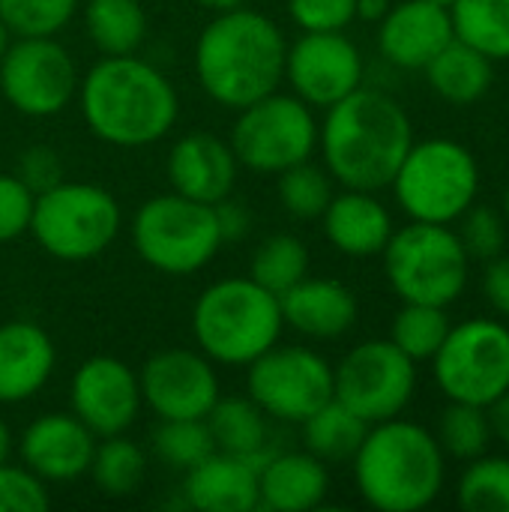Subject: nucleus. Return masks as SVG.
I'll use <instances>...</instances> for the list:
<instances>
[{"label":"nucleus","instance_id":"1","mask_svg":"<svg viewBox=\"0 0 509 512\" xmlns=\"http://www.w3.org/2000/svg\"><path fill=\"white\" fill-rule=\"evenodd\" d=\"M414 144L408 111L384 90L357 87L318 123L324 168L342 189L381 192L393 183Z\"/></svg>","mask_w":509,"mask_h":512},{"label":"nucleus","instance_id":"2","mask_svg":"<svg viewBox=\"0 0 509 512\" xmlns=\"http://www.w3.org/2000/svg\"><path fill=\"white\" fill-rule=\"evenodd\" d=\"M78 102L93 138L129 150L162 141L180 117L168 75L135 54L93 63L78 84Z\"/></svg>","mask_w":509,"mask_h":512},{"label":"nucleus","instance_id":"3","mask_svg":"<svg viewBox=\"0 0 509 512\" xmlns=\"http://www.w3.org/2000/svg\"><path fill=\"white\" fill-rule=\"evenodd\" d=\"M288 39L282 27L255 9L213 15L195 42V75L201 90L222 108L240 111L285 81Z\"/></svg>","mask_w":509,"mask_h":512},{"label":"nucleus","instance_id":"4","mask_svg":"<svg viewBox=\"0 0 509 512\" xmlns=\"http://www.w3.org/2000/svg\"><path fill=\"white\" fill-rule=\"evenodd\" d=\"M351 465L360 498L378 512L426 510L447 483V456L435 432L402 417L369 426Z\"/></svg>","mask_w":509,"mask_h":512},{"label":"nucleus","instance_id":"5","mask_svg":"<svg viewBox=\"0 0 509 512\" xmlns=\"http://www.w3.org/2000/svg\"><path fill=\"white\" fill-rule=\"evenodd\" d=\"M282 330L279 297L252 276L219 279L192 306V336L219 366H249L279 342Z\"/></svg>","mask_w":509,"mask_h":512},{"label":"nucleus","instance_id":"6","mask_svg":"<svg viewBox=\"0 0 509 512\" xmlns=\"http://www.w3.org/2000/svg\"><path fill=\"white\" fill-rule=\"evenodd\" d=\"M381 258L387 282L402 303L450 309L471 282V255L450 225L411 219L393 231Z\"/></svg>","mask_w":509,"mask_h":512},{"label":"nucleus","instance_id":"7","mask_svg":"<svg viewBox=\"0 0 509 512\" xmlns=\"http://www.w3.org/2000/svg\"><path fill=\"white\" fill-rule=\"evenodd\" d=\"M390 189L408 219L453 225L477 204L480 165L477 156L453 138L414 141Z\"/></svg>","mask_w":509,"mask_h":512},{"label":"nucleus","instance_id":"8","mask_svg":"<svg viewBox=\"0 0 509 512\" xmlns=\"http://www.w3.org/2000/svg\"><path fill=\"white\" fill-rule=\"evenodd\" d=\"M123 213L117 198L96 183L60 180L33 201L30 234L57 261L99 258L120 234Z\"/></svg>","mask_w":509,"mask_h":512},{"label":"nucleus","instance_id":"9","mask_svg":"<svg viewBox=\"0 0 509 512\" xmlns=\"http://www.w3.org/2000/svg\"><path fill=\"white\" fill-rule=\"evenodd\" d=\"M138 258L168 276H192L222 249L216 210L177 192L144 201L132 219Z\"/></svg>","mask_w":509,"mask_h":512},{"label":"nucleus","instance_id":"10","mask_svg":"<svg viewBox=\"0 0 509 512\" xmlns=\"http://www.w3.org/2000/svg\"><path fill=\"white\" fill-rule=\"evenodd\" d=\"M228 144L243 168L255 174H282L285 168L312 159L318 150L315 108L294 93L273 90L237 111Z\"/></svg>","mask_w":509,"mask_h":512},{"label":"nucleus","instance_id":"11","mask_svg":"<svg viewBox=\"0 0 509 512\" xmlns=\"http://www.w3.org/2000/svg\"><path fill=\"white\" fill-rule=\"evenodd\" d=\"M432 375L447 402L489 408L509 390V324L471 318L453 324L432 357Z\"/></svg>","mask_w":509,"mask_h":512},{"label":"nucleus","instance_id":"12","mask_svg":"<svg viewBox=\"0 0 509 512\" xmlns=\"http://www.w3.org/2000/svg\"><path fill=\"white\" fill-rule=\"evenodd\" d=\"M417 393V363L390 339L354 345L333 366V396L369 426L402 417Z\"/></svg>","mask_w":509,"mask_h":512},{"label":"nucleus","instance_id":"13","mask_svg":"<svg viewBox=\"0 0 509 512\" xmlns=\"http://www.w3.org/2000/svg\"><path fill=\"white\" fill-rule=\"evenodd\" d=\"M246 369L249 399L279 423L300 426L333 399V366L306 345L276 342Z\"/></svg>","mask_w":509,"mask_h":512},{"label":"nucleus","instance_id":"14","mask_svg":"<svg viewBox=\"0 0 509 512\" xmlns=\"http://www.w3.org/2000/svg\"><path fill=\"white\" fill-rule=\"evenodd\" d=\"M72 54L54 36L12 39L0 60V90L6 102L27 117H54L78 93Z\"/></svg>","mask_w":509,"mask_h":512},{"label":"nucleus","instance_id":"15","mask_svg":"<svg viewBox=\"0 0 509 512\" xmlns=\"http://www.w3.org/2000/svg\"><path fill=\"white\" fill-rule=\"evenodd\" d=\"M366 63L345 30L300 33L288 42L285 81L309 108H330L357 87H363Z\"/></svg>","mask_w":509,"mask_h":512},{"label":"nucleus","instance_id":"16","mask_svg":"<svg viewBox=\"0 0 509 512\" xmlns=\"http://www.w3.org/2000/svg\"><path fill=\"white\" fill-rule=\"evenodd\" d=\"M138 384L141 402L159 420H204L222 396L213 360L189 348L153 354L141 366Z\"/></svg>","mask_w":509,"mask_h":512},{"label":"nucleus","instance_id":"17","mask_svg":"<svg viewBox=\"0 0 509 512\" xmlns=\"http://www.w3.org/2000/svg\"><path fill=\"white\" fill-rule=\"evenodd\" d=\"M72 414L96 435L111 438L132 429L141 411V384L123 360L99 354L84 360L69 384Z\"/></svg>","mask_w":509,"mask_h":512},{"label":"nucleus","instance_id":"18","mask_svg":"<svg viewBox=\"0 0 509 512\" xmlns=\"http://www.w3.org/2000/svg\"><path fill=\"white\" fill-rule=\"evenodd\" d=\"M96 435L69 414H42L18 438L21 465L45 483H69L90 471Z\"/></svg>","mask_w":509,"mask_h":512},{"label":"nucleus","instance_id":"19","mask_svg":"<svg viewBox=\"0 0 509 512\" xmlns=\"http://www.w3.org/2000/svg\"><path fill=\"white\" fill-rule=\"evenodd\" d=\"M450 9L432 0H402L378 21V51L399 69H426V63L453 42Z\"/></svg>","mask_w":509,"mask_h":512},{"label":"nucleus","instance_id":"20","mask_svg":"<svg viewBox=\"0 0 509 512\" xmlns=\"http://www.w3.org/2000/svg\"><path fill=\"white\" fill-rule=\"evenodd\" d=\"M165 168L171 192L213 207L234 192L240 162L231 144L222 141L219 135L189 132L171 147Z\"/></svg>","mask_w":509,"mask_h":512},{"label":"nucleus","instance_id":"21","mask_svg":"<svg viewBox=\"0 0 509 512\" xmlns=\"http://www.w3.org/2000/svg\"><path fill=\"white\" fill-rule=\"evenodd\" d=\"M261 459L213 450L204 462L186 471L183 498L201 512H252L258 510V471Z\"/></svg>","mask_w":509,"mask_h":512},{"label":"nucleus","instance_id":"22","mask_svg":"<svg viewBox=\"0 0 509 512\" xmlns=\"http://www.w3.org/2000/svg\"><path fill=\"white\" fill-rule=\"evenodd\" d=\"M285 327L297 330L306 339H339L354 330L360 306L348 285L336 279L306 276L285 294H279Z\"/></svg>","mask_w":509,"mask_h":512},{"label":"nucleus","instance_id":"23","mask_svg":"<svg viewBox=\"0 0 509 512\" xmlns=\"http://www.w3.org/2000/svg\"><path fill=\"white\" fill-rule=\"evenodd\" d=\"M321 222L330 246L348 258L381 255L396 231L387 204L378 198V192H366V189L336 192L327 210L321 213Z\"/></svg>","mask_w":509,"mask_h":512},{"label":"nucleus","instance_id":"24","mask_svg":"<svg viewBox=\"0 0 509 512\" xmlns=\"http://www.w3.org/2000/svg\"><path fill=\"white\" fill-rule=\"evenodd\" d=\"M54 363V342L39 324H0V405H21L33 399L48 384Z\"/></svg>","mask_w":509,"mask_h":512},{"label":"nucleus","instance_id":"25","mask_svg":"<svg viewBox=\"0 0 509 512\" xmlns=\"http://www.w3.org/2000/svg\"><path fill=\"white\" fill-rule=\"evenodd\" d=\"M330 492L327 465L303 453L267 456L258 471V507L270 512H306L321 507Z\"/></svg>","mask_w":509,"mask_h":512},{"label":"nucleus","instance_id":"26","mask_svg":"<svg viewBox=\"0 0 509 512\" xmlns=\"http://www.w3.org/2000/svg\"><path fill=\"white\" fill-rule=\"evenodd\" d=\"M429 87L450 105H474L495 84V60H489L474 45L453 39L426 63Z\"/></svg>","mask_w":509,"mask_h":512},{"label":"nucleus","instance_id":"27","mask_svg":"<svg viewBox=\"0 0 509 512\" xmlns=\"http://www.w3.org/2000/svg\"><path fill=\"white\" fill-rule=\"evenodd\" d=\"M84 30L105 57L135 54L147 39V12L141 0H87Z\"/></svg>","mask_w":509,"mask_h":512},{"label":"nucleus","instance_id":"28","mask_svg":"<svg viewBox=\"0 0 509 512\" xmlns=\"http://www.w3.org/2000/svg\"><path fill=\"white\" fill-rule=\"evenodd\" d=\"M216 450L234 456H267V414L246 396H219L204 417Z\"/></svg>","mask_w":509,"mask_h":512},{"label":"nucleus","instance_id":"29","mask_svg":"<svg viewBox=\"0 0 509 512\" xmlns=\"http://www.w3.org/2000/svg\"><path fill=\"white\" fill-rule=\"evenodd\" d=\"M300 426H303V447L312 456H318L324 465L351 462L369 432V423L360 420L351 408H345L336 396L327 405H321L312 417H306Z\"/></svg>","mask_w":509,"mask_h":512},{"label":"nucleus","instance_id":"30","mask_svg":"<svg viewBox=\"0 0 509 512\" xmlns=\"http://www.w3.org/2000/svg\"><path fill=\"white\" fill-rule=\"evenodd\" d=\"M456 39L474 45L489 60H509V0H456L450 6Z\"/></svg>","mask_w":509,"mask_h":512},{"label":"nucleus","instance_id":"31","mask_svg":"<svg viewBox=\"0 0 509 512\" xmlns=\"http://www.w3.org/2000/svg\"><path fill=\"white\" fill-rule=\"evenodd\" d=\"M87 474L93 477V483L102 495L129 498L147 480V459L135 441L123 438V435H111V438L96 441L93 462H90Z\"/></svg>","mask_w":509,"mask_h":512},{"label":"nucleus","instance_id":"32","mask_svg":"<svg viewBox=\"0 0 509 512\" xmlns=\"http://www.w3.org/2000/svg\"><path fill=\"white\" fill-rule=\"evenodd\" d=\"M450 327L453 321H450L447 306L402 303V309L393 315V324H390V342L402 354H408L414 363H423L438 354Z\"/></svg>","mask_w":509,"mask_h":512},{"label":"nucleus","instance_id":"33","mask_svg":"<svg viewBox=\"0 0 509 512\" xmlns=\"http://www.w3.org/2000/svg\"><path fill=\"white\" fill-rule=\"evenodd\" d=\"M435 438H438L444 456L456 459V462H471V459L489 453V444L495 441L489 408L468 405V402H450L438 417Z\"/></svg>","mask_w":509,"mask_h":512},{"label":"nucleus","instance_id":"34","mask_svg":"<svg viewBox=\"0 0 509 512\" xmlns=\"http://www.w3.org/2000/svg\"><path fill=\"white\" fill-rule=\"evenodd\" d=\"M249 276L273 291L276 297L294 288L300 279L309 276V249L300 237L294 234H273L267 237L249 264Z\"/></svg>","mask_w":509,"mask_h":512},{"label":"nucleus","instance_id":"35","mask_svg":"<svg viewBox=\"0 0 509 512\" xmlns=\"http://www.w3.org/2000/svg\"><path fill=\"white\" fill-rule=\"evenodd\" d=\"M456 504L465 512H509V456H477L459 477Z\"/></svg>","mask_w":509,"mask_h":512},{"label":"nucleus","instance_id":"36","mask_svg":"<svg viewBox=\"0 0 509 512\" xmlns=\"http://www.w3.org/2000/svg\"><path fill=\"white\" fill-rule=\"evenodd\" d=\"M276 177H279L276 183L279 204L294 219H321L330 198L336 195L330 171L324 165H315L312 159L297 162Z\"/></svg>","mask_w":509,"mask_h":512},{"label":"nucleus","instance_id":"37","mask_svg":"<svg viewBox=\"0 0 509 512\" xmlns=\"http://www.w3.org/2000/svg\"><path fill=\"white\" fill-rule=\"evenodd\" d=\"M216 450L207 420H159L153 432V453L162 465L186 474Z\"/></svg>","mask_w":509,"mask_h":512},{"label":"nucleus","instance_id":"38","mask_svg":"<svg viewBox=\"0 0 509 512\" xmlns=\"http://www.w3.org/2000/svg\"><path fill=\"white\" fill-rule=\"evenodd\" d=\"M78 0H0V21L15 39L57 36L75 18Z\"/></svg>","mask_w":509,"mask_h":512},{"label":"nucleus","instance_id":"39","mask_svg":"<svg viewBox=\"0 0 509 512\" xmlns=\"http://www.w3.org/2000/svg\"><path fill=\"white\" fill-rule=\"evenodd\" d=\"M459 240L468 249L471 261H492L507 249V216L492 207H471L459 219Z\"/></svg>","mask_w":509,"mask_h":512},{"label":"nucleus","instance_id":"40","mask_svg":"<svg viewBox=\"0 0 509 512\" xmlns=\"http://www.w3.org/2000/svg\"><path fill=\"white\" fill-rule=\"evenodd\" d=\"M48 483L24 465H0V512L48 510Z\"/></svg>","mask_w":509,"mask_h":512},{"label":"nucleus","instance_id":"41","mask_svg":"<svg viewBox=\"0 0 509 512\" xmlns=\"http://www.w3.org/2000/svg\"><path fill=\"white\" fill-rule=\"evenodd\" d=\"M288 15L303 33L345 30L357 21V0H288Z\"/></svg>","mask_w":509,"mask_h":512},{"label":"nucleus","instance_id":"42","mask_svg":"<svg viewBox=\"0 0 509 512\" xmlns=\"http://www.w3.org/2000/svg\"><path fill=\"white\" fill-rule=\"evenodd\" d=\"M33 201L36 195L15 174H0V243L18 240L30 231Z\"/></svg>","mask_w":509,"mask_h":512},{"label":"nucleus","instance_id":"43","mask_svg":"<svg viewBox=\"0 0 509 512\" xmlns=\"http://www.w3.org/2000/svg\"><path fill=\"white\" fill-rule=\"evenodd\" d=\"M15 177H18L33 195H39V192H45V189H51L54 183L63 180V162H60L57 150H51V147H45V144H36V147H27V150L21 153Z\"/></svg>","mask_w":509,"mask_h":512},{"label":"nucleus","instance_id":"44","mask_svg":"<svg viewBox=\"0 0 509 512\" xmlns=\"http://www.w3.org/2000/svg\"><path fill=\"white\" fill-rule=\"evenodd\" d=\"M483 297L495 309V315H501L504 321H509V255H504V252L498 258L486 261Z\"/></svg>","mask_w":509,"mask_h":512},{"label":"nucleus","instance_id":"45","mask_svg":"<svg viewBox=\"0 0 509 512\" xmlns=\"http://www.w3.org/2000/svg\"><path fill=\"white\" fill-rule=\"evenodd\" d=\"M216 210V222H219V234H222V243H231V240H243L252 228V213L246 204H237L231 201V195L219 204H213Z\"/></svg>","mask_w":509,"mask_h":512},{"label":"nucleus","instance_id":"46","mask_svg":"<svg viewBox=\"0 0 509 512\" xmlns=\"http://www.w3.org/2000/svg\"><path fill=\"white\" fill-rule=\"evenodd\" d=\"M489 420H492V435L509 450V390L489 405Z\"/></svg>","mask_w":509,"mask_h":512},{"label":"nucleus","instance_id":"47","mask_svg":"<svg viewBox=\"0 0 509 512\" xmlns=\"http://www.w3.org/2000/svg\"><path fill=\"white\" fill-rule=\"evenodd\" d=\"M393 3L390 0H357V18L360 21H381L384 15H387V9H390Z\"/></svg>","mask_w":509,"mask_h":512},{"label":"nucleus","instance_id":"48","mask_svg":"<svg viewBox=\"0 0 509 512\" xmlns=\"http://www.w3.org/2000/svg\"><path fill=\"white\" fill-rule=\"evenodd\" d=\"M195 3H198V6H204V9H207V12H213V15L246 6V0H195Z\"/></svg>","mask_w":509,"mask_h":512},{"label":"nucleus","instance_id":"49","mask_svg":"<svg viewBox=\"0 0 509 512\" xmlns=\"http://www.w3.org/2000/svg\"><path fill=\"white\" fill-rule=\"evenodd\" d=\"M12 432H9V426L3 423V417H0V465L3 462H9V456H12Z\"/></svg>","mask_w":509,"mask_h":512},{"label":"nucleus","instance_id":"50","mask_svg":"<svg viewBox=\"0 0 509 512\" xmlns=\"http://www.w3.org/2000/svg\"><path fill=\"white\" fill-rule=\"evenodd\" d=\"M12 39H15V36H12V33H9V27H6V24L0 21V60H3V54L9 51Z\"/></svg>","mask_w":509,"mask_h":512},{"label":"nucleus","instance_id":"51","mask_svg":"<svg viewBox=\"0 0 509 512\" xmlns=\"http://www.w3.org/2000/svg\"><path fill=\"white\" fill-rule=\"evenodd\" d=\"M504 216H507V225H509V180H507V189H504Z\"/></svg>","mask_w":509,"mask_h":512},{"label":"nucleus","instance_id":"52","mask_svg":"<svg viewBox=\"0 0 509 512\" xmlns=\"http://www.w3.org/2000/svg\"><path fill=\"white\" fill-rule=\"evenodd\" d=\"M432 3H438V6H444V9H450V6H453L456 0H432Z\"/></svg>","mask_w":509,"mask_h":512}]
</instances>
